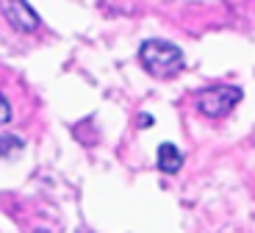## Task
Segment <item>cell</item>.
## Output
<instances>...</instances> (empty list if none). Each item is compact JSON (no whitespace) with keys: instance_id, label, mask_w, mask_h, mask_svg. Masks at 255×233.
Returning a JSON list of instances; mask_svg holds the SVG:
<instances>
[{"instance_id":"cell-6","label":"cell","mask_w":255,"mask_h":233,"mask_svg":"<svg viewBox=\"0 0 255 233\" xmlns=\"http://www.w3.org/2000/svg\"><path fill=\"white\" fill-rule=\"evenodd\" d=\"M6 122H11V106H8L6 97L0 95V125H6Z\"/></svg>"},{"instance_id":"cell-2","label":"cell","mask_w":255,"mask_h":233,"mask_svg":"<svg viewBox=\"0 0 255 233\" xmlns=\"http://www.w3.org/2000/svg\"><path fill=\"white\" fill-rule=\"evenodd\" d=\"M242 89L239 86H211L205 92L197 95V111L203 117H211V120H219L225 114H230L233 108L242 103Z\"/></svg>"},{"instance_id":"cell-3","label":"cell","mask_w":255,"mask_h":233,"mask_svg":"<svg viewBox=\"0 0 255 233\" xmlns=\"http://www.w3.org/2000/svg\"><path fill=\"white\" fill-rule=\"evenodd\" d=\"M0 8H3V17L6 22L19 33H33L42 28V19L33 11V6L28 0H0Z\"/></svg>"},{"instance_id":"cell-1","label":"cell","mask_w":255,"mask_h":233,"mask_svg":"<svg viewBox=\"0 0 255 233\" xmlns=\"http://www.w3.org/2000/svg\"><path fill=\"white\" fill-rule=\"evenodd\" d=\"M139 61L141 67L155 78H172L175 72H180L186 64L183 50L178 44L166 42V39H144L139 47Z\"/></svg>"},{"instance_id":"cell-7","label":"cell","mask_w":255,"mask_h":233,"mask_svg":"<svg viewBox=\"0 0 255 233\" xmlns=\"http://www.w3.org/2000/svg\"><path fill=\"white\" fill-rule=\"evenodd\" d=\"M139 125H141V128H150V125H153V120H150V114H141Z\"/></svg>"},{"instance_id":"cell-4","label":"cell","mask_w":255,"mask_h":233,"mask_svg":"<svg viewBox=\"0 0 255 233\" xmlns=\"http://www.w3.org/2000/svg\"><path fill=\"white\" fill-rule=\"evenodd\" d=\"M155 164H158L161 172H166V175H175V172H180V167H183V153H180L178 147L172 145V142H164V145H158Z\"/></svg>"},{"instance_id":"cell-5","label":"cell","mask_w":255,"mask_h":233,"mask_svg":"<svg viewBox=\"0 0 255 233\" xmlns=\"http://www.w3.org/2000/svg\"><path fill=\"white\" fill-rule=\"evenodd\" d=\"M22 147H25L22 139H17V136H0V156L14 158L17 153H22Z\"/></svg>"}]
</instances>
